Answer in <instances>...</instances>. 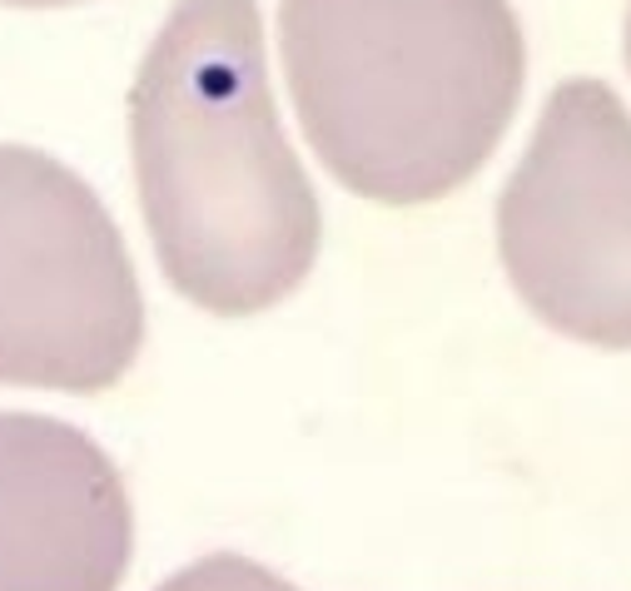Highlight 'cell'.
I'll return each mask as SVG.
<instances>
[{
    "label": "cell",
    "mask_w": 631,
    "mask_h": 591,
    "mask_svg": "<svg viewBox=\"0 0 631 591\" xmlns=\"http://www.w3.org/2000/svg\"><path fill=\"white\" fill-rule=\"evenodd\" d=\"M130 154L180 299L249 319L309 279L323 214L274 105L254 0H174L135 75Z\"/></svg>",
    "instance_id": "cell-1"
},
{
    "label": "cell",
    "mask_w": 631,
    "mask_h": 591,
    "mask_svg": "<svg viewBox=\"0 0 631 591\" xmlns=\"http://www.w3.org/2000/svg\"><path fill=\"white\" fill-rule=\"evenodd\" d=\"M279 61L303 140L373 204L462 190L527 80L507 0H279Z\"/></svg>",
    "instance_id": "cell-2"
},
{
    "label": "cell",
    "mask_w": 631,
    "mask_h": 591,
    "mask_svg": "<svg viewBox=\"0 0 631 591\" xmlns=\"http://www.w3.org/2000/svg\"><path fill=\"white\" fill-rule=\"evenodd\" d=\"M145 343L120 224L55 154L0 144V388L105 393Z\"/></svg>",
    "instance_id": "cell-3"
},
{
    "label": "cell",
    "mask_w": 631,
    "mask_h": 591,
    "mask_svg": "<svg viewBox=\"0 0 631 591\" xmlns=\"http://www.w3.org/2000/svg\"><path fill=\"white\" fill-rule=\"evenodd\" d=\"M498 249L547 329L631 348V115L601 80L547 95L498 200Z\"/></svg>",
    "instance_id": "cell-4"
},
{
    "label": "cell",
    "mask_w": 631,
    "mask_h": 591,
    "mask_svg": "<svg viewBox=\"0 0 631 591\" xmlns=\"http://www.w3.org/2000/svg\"><path fill=\"white\" fill-rule=\"evenodd\" d=\"M130 547L120 468L71 422L0 412V591H120Z\"/></svg>",
    "instance_id": "cell-5"
},
{
    "label": "cell",
    "mask_w": 631,
    "mask_h": 591,
    "mask_svg": "<svg viewBox=\"0 0 631 591\" xmlns=\"http://www.w3.org/2000/svg\"><path fill=\"white\" fill-rule=\"evenodd\" d=\"M0 6H15V11H61V6H81V0H0Z\"/></svg>",
    "instance_id": "cell-6"
},
{
    "label": "cell",
    "mask_w": 631,
    "mask_h": 591,
    "mask_svg": "<svg viewBox=\"0 0 631 591\" xmlns=\"http://www.w3.org/2000/svg\"><path fill=\"white\" fill-rule=\"evenodd\" d=\"M627 65H631V15H627Z\"/></svg>",
    "instance_id": "cell-7"
}]
</instances>
